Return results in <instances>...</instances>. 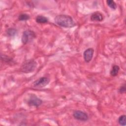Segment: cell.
<instances>
[{
  "label": "cell",
  "instance_id": "obj_1",
  "mask_svg": "<svg viewBox=\"0 0 126 126\" xmlns=\"http://www.w3.org/2000/svg\"><path fill=\"white\" fill-rule=\"evenodd\" d=\"M55 23L59 26L67 28H71L76 26L73 18L69 15L60 14L55 18Z\"/></svg>",
  "mask_w": 126,
  "mask_h": 126
},
{
  "label": "cell",
  "instance_id": "obj_2",
  "mask_svg": "<svg viewBox=\"0 0 126 126\" xmlns=\"http://www.w3.org/2000/svg\"><path fill=\"white\" fill-rule=\"evenodd\" d=\"M37 66V63L33 59L26 60L22 64L21 70L25 73L33 72Z\"/></svg>",
  "mask_w": 126,
  "mask_h": 126
},
{
  "label": "cell",
  "instance_id": "obj_3",
  "mask_svg": "<svg viewBox=\"0 0 126 126\" xmlns=\"http://www.w3.org/2000/svg\"><path fill=\"white\" fill-rule=\"evenodd\" d=\"M36 34L35 32L30 30L25 31L22 34L21 41L23 44H26L35 38Z\"/></svg>",
  "mask_w": 126,
  "mask_h": 126
},
{
  "label": "cell",
  "instance_id": "obj_4",
  "mask_svg": "<svg viewBox=\"0 0 126 126\" xmlns=\"http://www.w3.org/2000/svg\"><path fill=\"white\" fill-rule=\"evenodd\" d=\"M27 103L29 106L37 107L42 104V100L35 94H31L28 99Z\"/></svg>",
  "mask_w": 126,
  "mask_h": 126
},
{
  "label": "cell",
  "instance_id": "obj_5",
  "mask_svg": "<svg viewBox=\"0 0 126 126\" xmlns=\"http://www.w3.org/2000/svg\"><path fill=\"white\" fill-rule=\"evenodd\" d=\"M50 80L47 77H41L37 79L33 83V86L35 88H42L47 86L50 82Z\"/></svg>",
  "mask_w": 126,
  "mask_h": 126
},
{
  "label": "cell",
  "instance_id": "obj_6",
  "mask_svg": "<svg viewBox=\"0 0 126 126\" xmlns=\"http://www.w3.org/2000/svg\"><path fill=\"white\" fill-rule=\"evenodd\" d=\"M73 117L79 121L85 122L88 120L89 116L88 114L82 111L81 110H75L73 113Z\"/></svg>",
  "mask_w": 126,
  "mask_h": 126
},
{
  "label": "cell",
  "instance_id": "obj_7",
  "mask_svg": "<svg viewBox=\"0 0 126 126\" xmlns=\"http://www.w3.org/2000/svg\"><path fill=\"white\" fill-rule=\"evenodd\" d=\"M94 53V50L92 48H89L85 50L83 53L84 61L86 63H89L92 59Z\"/></svg>",
  "mask_w": 126,
  "mask_h": 126
},
{
  "label": "cell",
  "instance_id": "obj_8",
  "mask_svg": "<svg viewBox=\"0 0 126 126\" xmlns=\"http://www.w3.org/2000/svg\"><path fill=\"white\" fill-rule=\"evenodd\" d=\"M103 19V15L98 11H96L93 13L91 16V20L92 21L100 22L102 21Z\"/></svg>",
  "mask_w": 126,
  "mask_h": 126
},
{
  "label": "cell",
  "instance_id": "obj_9",
  "mask_svg": "<svg viewBox=\"0 0 126 126\" xmlns=\"http://www.w3.org/2000/svg\"><path fill=\"white\" fill-rule=\"evenodd\" d=\"M35 21L37 23L44 24L48 22V19L43 15H38L35 19Z\"/></svg>",
  "mask_w": 126,
  "mask_h": 126
},
{
  "label": "cell",
  "instance_id": "obj_10",
  "mask_svg": "<svg viewBox=\"0 0 126 126\" xmlns=\"http://www.w3.org/2000/svg\"><path fill=\"white\" fill-rule=\"evenodd\" d=\"M120 70V67L117 65H114L113 66L112 69L110 71V74L112 76H116L117 75Z\"/></svg>",
  "mask_w": 126,
  "mask_h": 126
},
{
  "label": "cell",
  "instance_id": "obj_11",
  "mask_svg": "<svg viewBox=\"0 0 126 126\" xmlns=\"http://www.w3.org/2000/svg\"><path fill=\"white\" fill-rule=\"evenodd\" d=\"M30 18V16L29 15L26 13L21 14L18 16V20L21 21H25L29 20Z\"/></svg>",
  "mask_w": 126,
  "mask_h": 126
},
{
  "label": "cell",
  "instance_id": "obj_12",
  "mask_svg": "<svg viewBox=\"0 0 126 126\" xmlns=\"http://www.w3.org/2000/svg\"><path fill=\"white\" fill-rule=\"evenodd\" d=\"M126 116L125 115H121L118 118V123L119 124L121 125L125 126L126 125Z\"/></svg>",
  "mask_w": 126,
  "mask_h": 126
},
{
  "label": "cell",
  "instance_id": "obj_13",
  "mask_svg": "<svg viewBox=\"0 0 126 126\" xmlns=\"http://www.w3.org/2000/svg\"><path fill=\"white\" fill-rule=\"evenodd\" d=\"M106 3L108 6L112 9L115 10L117 7L116 3L112 0H107L106 1Z\"/></svg>",
  "mask_w": 126,
  "mask_h": 126
},
{
  "label": "cell",
  "instance_id": "obj_14",
  "mask_svg": "<svg viewBox=\"0 0 126 126\" xmlns=\"http://www.w3.org/2000/svg\"><path fill=\"white\" fill-rule=\"evenodd\" d=\"M7 35L9 36H14L17 33V30L14 28H9L6 32Z\"/></svg>",
  "mask_w": 126,
  "mask_h": 126
},
{
  "label": "cell",
  "instance_id": "obj_15",
  "mask_svg": "<svg viewBox=\"0 0 126 126\" xmlns=\"http://www.w3.org/2000/svg\"><path fill=\"white\" fill-rule=\"evenodd\" d=\"M119 92L121 94H124L126 92V84H124L123 85L121 86V87L119 89Z\"/></svg>",
  "mask_w": 126,
  "mask_h": 126
}]
</instances>
